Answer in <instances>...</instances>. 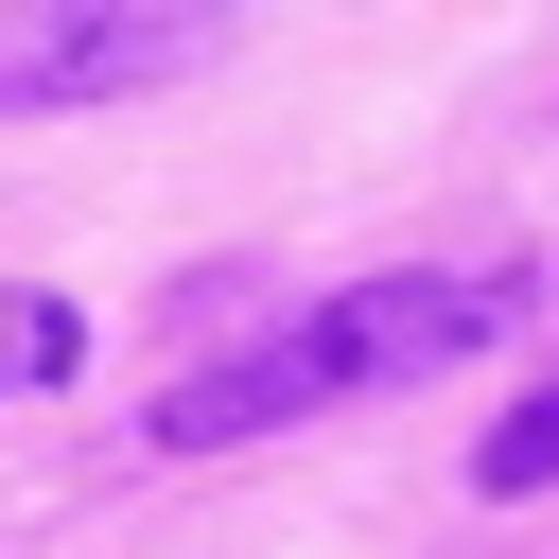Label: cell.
I'll return each mask as SVG.
<instances>
[{
    "label": "cell",
    "mask_w": 559,
    "mask_h": 559,
    "mask_svg": "<svg viewBox=\"0 0 559 559\" xmlns=\"http://www.w3.org/2000/svg\"><path fill=\"white\" fill-rule=\"evenodd\" d=\"M210 35H227V0H0V122L175 87V70H210Z\"/></svg>",
    "instance_id": "7a4b0ae2"
},
{
    "label": "cell",
    "mask_w": 559,
    "mask_h": 559,
    "mask_svg": "<svg viewBox=\"0 0 559 559\" xmlns=\"http://www.w3.org/2000/svg\"><path fill=\"white\" fill-rule=\"evenodd\" d=\"M507 314H524V280H454V262L349 280V297H314L297 332H262V349H227V367H175V384H157V437H175V454H227V437H280L297 402L437 384V367H472Z\"/></svg>",
    "instance_id": "6da1fadb"
}]
</instances>
